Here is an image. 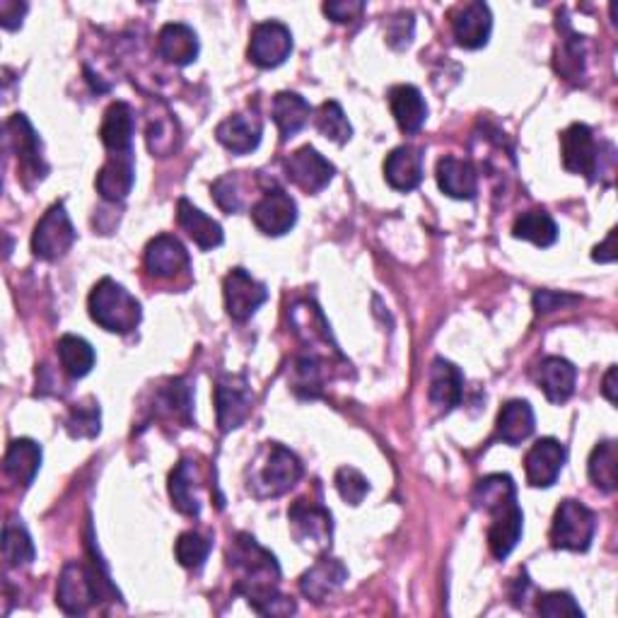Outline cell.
I'll return each instance as SVG.
<instances>
[{"mask_svg":"<svg viewBox=\"0 0 618 618\" xmlns=\"http://www.w3.org/2000/svg\"><path fill=\"white\" fill-rule=\"evenodd\" d=\"M89 317L95 324L111 334H131L141 324V302L131 292L119 286L117 280L102 278L89 292L87 300Z\"/></svg>","mask_w":618,"mask_h":618,"instance_id":"4","label":"cell"},{"mask_svg":"<svg viewBox=\"0 0 618 618\" xmlns=\"http://www.w3.org/2000/svg\"><path fill=\"white\" fill-rule=\"evenodd\" d=\"M39 466H41V447L35 440L20 437V440L10 443L3 459V469L17 486L29 488L32 483H35V476L39 474Z\"/></svg>","mask_w":618,"mask_h":618,"instance_id":"31","label":"cell"},{"mask_svg":"<svg viewBox=\"0 0 618 618\" xmlns=\"http://www.w3.org/2000/svg\"><path fill=\"white\" fill-rule=\"evenodd\" d=\"M136 182V165H133V150L131 153H111L109 160L105 162L102 170L97 172L95 186L99 191V196L105 201H123L133 189Z\"/></svg>","mask_w":618,"mask_h":618,"instance_id":"20","label":"cell"},{"mask_svg":"<svg viewBox=\"0 0 618 618\" xmlns=\"http://www.w3.org/2000/svg\"><path fill=\"white\" fill-rule=\"evenodd\" d=\"M230 568L240 572V580L234 584V592L250 602L252 609L262 616H288L295 614V602L283 597L278 592L280 568L278 560L258 546L252 534H238L228 550Z\"/></svg>","mask_w":618,"mask_h":618,"instance_id":"1","label":"cell"},{"mask_svg":"<svg viewBox=\"0 0 618 618\" xmlns=\"http://www.w3.org/2000/svg\"><path fill=\"white\" fill-rule=\"evenodd\" d=\"M111 590V584L105 575H99L97 568L83 566V564H65L59 578V587H56V604L61 606L65 614L83 616L102 599V592Z\"/></svg>","mask_w":618,"mask_h":618,"instance_id":"5","label":"cell"},{"mask_svg":"<svg viewBox=\"0 0 618 618\" xmlns=\"http://www.w3.org/2000/svg\"><path fill=\"white\" fill-rule=\"evenodd\" d=\"M476 508L490 512L488 548L498 560L508 558L520 544L524 532V514L517 505V488L508 474H490L481 478L474 488Z\"/></svg>","mask_w":618,"mask_h":618,"instance_id":"2","label":"cell"},{"mask_svg":"<svg viewBox=\"0 0 618 618\" xmlns=\"http://www.w3.org/2000/svg\"><path fill=\"white\" fill-rule=\"evenodd\" d=\"M464 397V375L455 363L445 358H435L431 367V389L428 399L437 411L449 413L462 403Z\"/></svg>","mask_w":618,"mask_h":618,"instance_id":"21","label":"cell"},{"mask_svg":"<svg viewBox=\"0 0 618 618\" xmlns=\"http://www.w3.org/2000/svg\"><path fill=\"white\" fill-rule=\"evenodd\" d=\"M348 580V568L339 558H322L300 580V592L312 602L329 599L336 590L343 587Z\"/></svg>","mask_w":618,"mask_h":618,"instance_id":"23","label":"cell"},{"mask_svg":"<svg viewBox=\"0 0 618 618\" xmlns=\"http://www.w3.org/2000/svg\"><path fill=\"white\" fill-rule=\"evenodd\" d=\"M385 179L391 189L413 191L423 182V150L415 145H401L385 160Z\"/></svg>","mask_w":618,"mask_h":618,"instance_id":"24","label":"cell"},{"mask_svg":"<svg viewBox=\"0 0 618 618\" xmlns=\"http://www.w3.org/2000/svg\"><path fill=\"white\" fill-rule=\"evenodd\" d=\"M201 488H204V476L194 459H182L170 474V498L174 508L189 514L198 517L204 510V500H201Z\"/></svg>","mask_w":618,"mask_h":618,"instance_id":"19","label":"cell"},{"mask_svg":"<svg viewBox=\"0 0 618 618\" xmlns=\"http://www.w3.org/2000/svg\"><path fill=\"white\" fill-rule=\"evenodd\" d=\"M597 532V517L578 500H564L550 524V544L564 550H587Z\"/></svg>","mask_w":618,"mask_h":618,"instance_id":"7","label":"cell"},{"mask_svg":"<svg viewBox=\"0 0 618 618\" xmlns=\"http://www.w3.org/2000/svg\"><path fill=\"white\" fill-rule=\"evenodd\" d=\"M312 114L310 102L298 93H278L271 102V117L278 126L280 141H290L292 136L307 126Z\"/></svg>","mask_w":618,"mask_h":618,"instance_id":"32","label":"cell"},{"mask_svg":"<svg viewBox=\"0 0 618 618\" xmlns=\"http://www.w3.org/2000/svg\"><path fill=\"white\" fill-rule=\"evenodd\" d=\"M602 391H604L606 399H609L611 403H616V365H611L609 373H606Z\"/></svg>","mask_w":618,"mask_h":618,"instance_id":"51","label":"cell"},{"mask_svg":"<svg viewBox=\"0 0 618 618\" xmlns=\"http://www.w3.org/2000/svg\"><path fill=\"white\" fill-rule=\"evenodd\" d=\"M222 295H225V310H228L234 322L252 319L256 310L268 300V290L264 283L244 271V268H232V271L222 280Z\"/></svg>","mask_w":618,"mask_h":618,"instance_id":"12","label":"cell"},{"mask_svg":"<svg viewBox=\"0 0 618 618\" xmlns=\"http://www.w3.org/2000/svg\"><path fill=\"white\" fill-rule=\"evenodd\" d=\"M25 13H27L25 3H17V0H0V25L5 29H17Z\"/></svg>","mask_w":618,"mask_h":618,"instance_id":"49","label":"cell"},{"mask_svg":"<svg viewBox=\"0 0 618 618\" xmlns=\"http://www.w3.org/2000/svg\"><path fill=\"white\" fill-rule=\"evenodd\" d=\"M336 488H339L341 498L351 505H361L369 493V481L353 466H341L336 471Z\"/></svg>","mask_w":618,"mask_h":618,"instance_id":"45","label":"cell"},{"mask_svg":"<svg viewBox=\"0 0 618 618\" xmlns=\"http://www.w3.org/2000/svg\"><path fill=\"white\" fill-rule=\"evenodd\" d=\"M254 395L244 375H220L216 381V413L222 433L238 431L250 419Z\"/></svg>","mask_w":618,"mask_h":618,"instance_id":"11","label":"cell"},{"mask_svg":"<svg viewBox=\"0 0 618 618\" xmlns=\"http://www.w3.org/2000/svg\"><path fill=\"white\" fill-rule=\"evenodd\" d=\"M283 167L290 182L307 191V194H319L322 189L329 186L336 174V167L319 150H314L312 145H305V148L286 157Z\"/></svg>","mask_w":618,"mask_h":618,"instance_id":"15","label":"cell"},{"mask_svg":"<svg viewBox=\"0 0 618 618\" xmlns=\"http://www.w3.org/2000/svg\"><path fill=\"white\" fill-rule=\"evenodd\" d=\"M590 481L594 483V488H599L602 493H614L618 488V447L616 440H604L592 449L590 462Z\"/></svg>","mask_w":618,"mask_h":618,"instance_id":"35","label":"cell"},{"mask_svg":"<svg viewBox=\"0 0 618 618\" xmlns=\"http://www.w3.org/2000/svg\"><path fill=\"white\" fill-rule=\"evenodd\" d=\"M324 363L317 355H302L292 363V389L302 397H319L324 381Z\"/></svg>","mask_w":618,"mask_h":618,"instance_id":"39","label":"cell"},{"mask_svg":"<svg viewBox=\"0 0 618 618\" xmlns=\"http://www.w3.org/2000/svg\"><path fill=\"white\" fill-rule=\"evenodd\" d=\"M77 240V232L71 222L69 210L63 204H53L44 218L37 222L35 234H32V252L44 262H56L65 256Z\"/></svg>","mask_w":618,"mask_h":618,"instance_id":"9","label":"cell"},{"mask_svg":"<svg viewBox=\"0 0 618 618\" xmlns=\"http://www.w3.org/2000/svg\"><path fill=\"white\" fill-rule=\"evenodd\" d=\"M365 3L363 0H334V3H324V13H327L334 22H353L363 15Z\"/></svg>","mask_w":618,"mask_h":618,"instance_id":"47","label":"cell"},{"mask_svg":"<svg viewBox=\"0 0 618 618\" xmlns=\"http://www.w3.org/2000/svg\"><path fill=\"white\" fill-rule=\"evenodd\" d=\"M437 184L447 196L457 201H471L478 194V174L469 160H459L455 155H445L437 162Z\"/></svg>","mask_w":618,"mask_h":618,"instance_id":"25","label":"cell"},{"mask_svg":"<svg viewBox=\"0 0 618 618\" xmlns=\"http://www.w3.org/2000/svg\"><path fill=\"white\" fill-rule=\"evenodd\" d=\"M189 252L174 234H157L145 246V271L157 280H172L189 271Z\"/></svg>","mask_w":618,"mask_h":618,"instance_id":"16","label":"cell"},{"mask_svg":"<svg viewBox=\"0 0 618 618\" xmlns=\"http://www.w3.org/2000/svg\"><path fill=\"white\" fill-rule=\"evenodd\" d=\"M59 361H61V367L73 379H81L93 373L97 355H95V348L89 346L85 339H81V336L65 334L59 341Z\"/></svg>","mask_w":618,"mask_h":618,"instance_id":"37","label":"cell"},{"mask_svg":"<svg viewBox=\"0 0 618 618\" xmlns=\"http://www.w3.org/2000/svg\"><path fill=\"white\" fill-rule=\"evenodd\" d=\"M536 428L534 411L530 407V401L512 399L505 403L498 413V440L505 445H520L526 437H532Z\"/></svg>","mask_w":618,"mask_h":618,"instance_id":"34","label":"cell"},{"mask_svg":"<svg viewBox=\"0 0 618 618\" xmlns=\"http://www.w3.org/2000/svg\"><path fill=\"white\" fill-rule=\"evenodd\" d=\"M210 548H213V542H210V538H206L204 534H198V532H184L182 536L177 538L174 554H177L179 564H182L184 568L198 570L201 566L206 564Z\"/></svg>","mask_w":618,"mask_h":618,"instance_id":"43","label":"cell"},{"mask_svg":"<svg viewBox=\"0 0 618 618\" xmlns=\"http://www.w3.org/2000/svg\"><path fill=\"white\" fill-rule=\"evenodd\" d=\"M389 107L403 133H415L428 119V105L415 85H395L389 89Z\"/></svg>","mask_w":618,"mask_h":618,"instance_id":"29","label":"cell"},{"mask_svg":"<svg viewBox=\"0 0 618 618\" xmlns=\"http://www.w3.org/2000/svg\"><path fill=\"white\" fill-rule=\"evenodd\" d=\"M566 447L554 437H542L532 445L530 452L524 457V471L526 481L534 488H550L558 481L560 471L566 464Z\"/></svg>","mask_w":618,"mask_h":618,"instance_id":"17","label":"cell"},{"mask_svg":"<svg viewBox=\"0 0 618 618\" xmlns=\"http://www.w3.org/2000/svg\"><path fill=\"white\" fill-rule=\"evenodd\" d=\"M572 302H578V298L572 295H560V292L554 290H542L534 295V310L538 314H546V312H554L564 305H572Z\"/></svg>","mask_w":618,"mask_h":618,"instance_id":"48","label":"cell"},{"mask_svg":"<svg viewBox=\"0 0 618 618\" xmlns=\"http://www.w3.org/2000/svg\"><path fill=\"white\" fill-rule=\"evenodd\" d=\"M317 129L324 138H329L334 143H348L353 136V126L348 123V117H346V111L339 102H324L317 111Z\"/></svg>","mask_w":618,"mask_h":618,"instance_id":"41","label":"cell"},{"mask_svg":"<svg viewBox=\"0 0 618 618\" xmlns=\"http://www.w3.org/2000/svg\"><path fill=\"white\" fill-rule=\"evenodd\" d=\"M191 411H194V391H191L189 381L177 377L170 379L165 387L157 389L155 395V413L162 415L167 421L191 423Z\"/></svg>","mask_w":618,"mask_h":618,"instance_id":"33","label":"cell"},{"mask_svg":"<svg viewBox=\"0 0 618 618\" xmlns=\"http://www.w3.org/2000/svg\"><path fill=\"white\" fill-rule=\"evenodd\" d=\"M3 556L10 566H29L35 560L37 550L35 542H32L29 532L25 530V524H20L17 520H10L3 526Z\"/></svg>","mask_w":618,"mask_h":618,"instance_id":"38","label":"cell"},{"mask_svg":"<svg viewBox=\"0 0 618 618\" xmlns=\"http://www.w3.org/2000/svg\"><path fill=\"white\" fill-rule=\"evenodd\" d=\"M560 157L564 167L572 174H580L594 182L599 174V145L587 123H570L560 133Z\"/></svg>","mask_w":618,"mask_h":618,"instance_id":"10","label":"cell"},{"mask_svg":"<svg viewBox=\"0 0 618 618\" xmlns=\"http://www.w3.org/2000/svg\"><path fill=\"white\" fill-rule=\"evenodd\" d=\"M592 258L599 264H611L616 262V230L609 232V238H606L604 244H597L592 252Z\"/></svg>","mask_w":618,"mask_h":618,"instance_id":"50","label":"cell"},{"mask_svg":"<svg viewBox=\"0 0 618 618\" xmlns=\"http://www.w3.org/2000/svg\"><path fill=\"white\" fill-rule=\"evenodd\" d=\"M302 462L295 452H290L288 447L268 443L258 452L256 462L250 466V488L252 496L256 498H278L286 496L290 488L298 486L302 478Z\"/></svg>","mask_w":618,"mask_h":618,"instance_id":"3","label":"cell"},{"mask_svg":"<svg viewBox=\"0 0 618 618\" xmlns=\"http://www.w3.org/2000/svg\"><path fill=\"white\" fill-rule=\"evenodd\" d=\"M133 131H136V117H133L131 105L111 102L105 111L102 129H99L105 148L109 153H131Z\"/></svg>","mask_w":618,"mask_h":618,"instance_id":"30","label":"cell"},{"mask_svg":"<svg viewBox=\"0 0 618 618\" xmlns=\"http://www.w3.org/2000/svg\"><path fill=\"white\" fill-rule=\"evenodd\" d=\"M213 198L225 213H240L244 206V194L240 186V174H228L220 177L216 184H213Z\"/></svg>","mask_w":618,"mask_h":618,"instance_id":"46","label":"cell"},{"mask_svg":"<svg viewBox=\"0 0 618 618\" xmlns=\"http://www.w3.org/2000/svg\"><path fill=\"white\" fill-rule=\"evenodd\" d=\"M252 220L258 232L268 234V238H280V234H286L295 228L298 222L295 198L286 194L283 189H268L254 204Z\"/></svg>","mask_w":618,"mask_h":618,"instance_id":"14","label":"cell"},{"mask_svg":"<svg viewBox=\"0 0 618 618\" xmlns=\"http://www.w3.org/2000/svg\"><path fill=\"white\" fill-rule=\"evenodd\" d=\"M262 119H258L254 111L252 114H234L225 119L216 129L218 141L234 155H246L256 150L258 143H262Z\"/></svg>","mask_w":618,"mask_h":618,"instance_id":"27","label":"cell"},{"mask_svg":"<svg viewBox=\"0 0 618 618\" xmlns=\"http://www.w3.org/2000/svg\"><path fill=\"white\" fill-rule=\"evenodd\" d=\"M292 53L290 29L278 20L258 22L250 39V61L258 69H278Z\"/></svg>","mask_w":618,"mask_h":618,"instance_id":"13","label":"cell"},{"mask_svg":"<svg viewBox=\"0 0 618 618\" xmlns=\"http://www.w3.org/2000/svg\"><path fill=\"white\" fill-rule=\"evenodd\" d=\"M566 39L560 44V49L556 53V71L568 77L572 83H580V77H584V51H582V37L575 35L566 25Z\"/></svg>","mask_w":618,"mask_h":618,"instance_id":"40","label":"cell"},{"mask_svg":"<svg viewBox=\"0 0 618 618\" xmlns=\"http://www.w3.org/2000/svg\"><path fill=\"white\" fill-rule=\"evenodd\" d=\"M198 37L184 22H170L157 35V53L172 65H189L198 59Z\"/></svg>","mask_w":618,"mask_h":618,"instance_id":"26","label":"cell"},{"mask_svg":"<svg viewBox=\"0 0 618 618\" xmlns=\"http://www.w3.org/2000/svg\"><path fill=\"white\" fill-rule=\"evenodd\" d=\"M99 423H102V413H99V403L95 399H87L85 403H75L71 409L69 421H65V431L71 437H97Z\"/></svg>","mask_w":618,"mask_h":618,"instance_id":"42","label":"cell"},{"mask_svg":"<svg viewBox=\"0 0 618 618\" xmlns=\"http://www.w3.org/2000/svg\"><path fill=\"white\" fill-rule=\"evenodd\" d=\"M536 609L546 618H564V616H572V618H582L584 611L580 609V604L575 602V597L568 592H546L538 597Z\"/></svg>","mask_w":618,"mask_h":618,"instance_id":"44","label":"cell"},{"mask_svg":"<svg viewBox=\"0 0 618 618\" xmlns=\"http://www.w3.org/2000/svg\"><path fill=\"white\" fill-rule=\"evenodd\" d=\"M512 234L517 240L532 242L536 246H542V250H546V246L556 244L558 240V225L546 210H526L514 220Z\"/></svg>","mask_w":618,"mask_h":618,"instance_id":"36","label":"cell"},{"mask_svg":"<svg viewBox=\"0 0 618 618\" xmlns=\"http://www.w3.org/2000/svg\"><path fill=\"white\" fill-rule=\"evenodd\" d=\"M288 522L292 536L302 548L312 550V554H324V550L331 548L334 520L322 502L307 498L295 500L288 508Z\"/></svg>","mask_w":618,"mask_h":618,"instance_id":"6","label":"cell"},{"mask_svg":"<svg viewBox=\"0 0 618 618\" xmlns=\"http://www.w3.org/2000/svg\"><path fill=\"white\" fill-rule=\"evenodd\" d=\"M452 32L459 47L464 49H481L486 47L493 32V15L486 3H466L455 13L452 17Z\"/></svg>","mask_w":618,"mask_h":618,"instance_id":"18","label":"cell"},{"mask_svg":"<svg viewBox=\"0 0 618 618\" xmlns=\"http://www.w3.org/2000/svg\"><path fill=\"white\" fill-rule=\"evenodd\" d=\"M578 369L566 358L548 355L536 367V385L542 387L550 403H566L575 395Z\"/></svg>","mask_w":618,"mask_h":618,"instance_id":"22","label":"cell"},{"mask_svg":"<svg viewBox=\"0 0 618 618\" xmlns=\"http://www.w3.org/2000/svg\"><path fill=\"white\" fill-rule=\"evenodd\" d=\"M5 136H8V145L13 148L17 157V170L22 182L27 186H35L37 182H41V179L47 177L49 167L44 162L41 141L37 136V131L32 129L27 117L25 114L10 117L5 123Z\"/></svg>","mask_w":618,"mask_h":618,"instance_id":"8","label":"cell"},{"mask_svg":"<svg viewBox=\"0 0 618 618\" xmlns=\"http://www.w3.org/2000/svg\"><path fill=\"white\" fill-rule=\"evenodd\" d=\"M177 222H179V228H182L204 252L216 250V246H220L225 242L220 222L208 218L206 213L198 210L189 198H179Z\"/></svg>","mask_w":618,"mask_h":618,"instance_id":"28","label":"cell"}]
</instances>
